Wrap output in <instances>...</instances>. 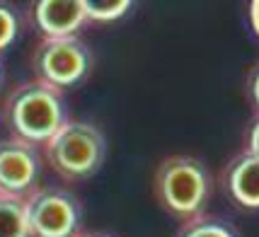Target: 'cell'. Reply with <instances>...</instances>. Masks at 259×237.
<instances>
[{"instance_id":"cell-11","label":"cell","mask_w":259,"mask_h":237,"mask_svg":"<svg viewBox=\"0 0 259 237\" xmlns=\"http://www.w3.org/2000/svg\"><path fill=\"white\" fill-rule=\"evenodd\" d=\"M131 8L128 0H85V15L95 22H112L124 17L126 10Z\"/></svg>"},{"instance_id":"cell-9","label":"cell","mask_w":259,"mask_h":237,"mask_svg":"<svg viewBox=\"0 0 259 237\" xmlns=\"http://www.w3.org/2000/svg\"><path fill=\"white\" fill-rule=\"evenodd\" d=\"M0 237H32L27 206L20 196L0 194Z\"/></svg>"},{"instance_id":"cell-16","label":"cell","mask_w":259,"mask_h":237,"mask_svg":"<svg viewBox=\"0 0 259 237\" xmlns=\"http://www.w3.org/2000/svg\"><path fill=\"white\" fill-rule=\"evenodd\" d=\"M75 237H112V235H107V232H78Z\"/></svg>"},{"instance_id":"cell-5","label":"cell","mask_w":259,"mask_h":237,"mask_svg":"<svg viewBox=\"0 0 259 237\" xmlns=\"http://www.w3.org/2000/svg\"><path fill=\"white\" fill-rule=\"evenodd\" d=\"M34 70L41 82L56 90H66L90 70V51L75 36L44 39L34 54Z\"/></svg>"},{"instance_id":"cell-4","label":"cell","mask_w":259,"mask_h":237,"mask_svg":"<svg viewBox=\"0 0 259 237\" xmlns=\"http://www.w3.org/2000/svg\"><path fill=\"white\" fill-rule=\"evenodd\" d=\"M32 237H75L80 227V203L73 194L56 186H36L27 199Z\"/></svg>"},{"instance_id":"cell-2","label":"cell","mask_w":259,"mask_h":237,"mask_svg":"<svg viewBox=\"0 0 259 237\" xmlns=\"http://www.w3.org/2000/svg\"><path fill=\"white\" fill-rule=\"evenodd\" d=\"M155 196L169 215L194 220L203 215L211 196V174L199 158L169 155L155 169Z\"/></svg>"},{"instance_id":"cell-10","label":"cell","mask_w":259,"mask_h":237,"mask_svg":"<svg viewBox=\"0 0 259 237\" xmlns=\"http://www.w3.org/2000/svg\"><path fill=\"white\" fill-rule=\"evenodd\" d=\"M177 237H237L230 223L213 218V215H199L194 220H187L180 227Z\"/></svg>"},{"instance_id":"cell-1","label":"cell","mask_w":259,"mask_h":237,"mask_svg":"<svg viewBox=\"0 0 259 237\" xmlns=\"http://www.w3.org/2000/svg\"><path fill=\"white\" fill-rule=\"evenodd\" d=\"M5 119L15 138H22L32 146H39V143L46 146L68 124L66 102L61 90L46 85L41 80L24 82L17 90H12Z\"/></svg>"},{"instance_id":"cell-6","label":"cell","mask_w":259,"mask_h":237,"mask_svg":"<svg viewBox=\"0 0 259 237\" xmlns=\"http://www.w3.org/2000/svg\"><path fill=\"white\" fill-rule=\"evenodd\" d=\"M39 155L22 138L0 140V194L27 199L36 189Z\"/></svg>"},{"instance_id":"cell-3","label":"cell","mask_w":259,"mask_h":237,"mask_svg":"<svg viewBox=\"0 0 259 237\" xmlns=\"http://www.w3.org/2000/svg\"><path fill=\"white\" fill-rule=\"evenodd\" d=\"M107 155V140L97 126L85 121H68L49 143L46 158L58 174L82 179L97 172Z\"/></svg>"},{"instance_id":"cell-8","label":"cell","mask_w":259,"mask_h":237,"mask_svg":"<svg viewBox=\"0 0 259 237\" xmlns=\"http://www.w3.org/2000/svg\"><path fill=\"white\" fill-rule=\"evenodd\" d=\"M226 194L242 208H259V158L249 153H240L223 169Z\"/></svg>"},{"instance_id":"cell-14","label":"cell","mask_w":259,"mask_h":237,"mask_svg":"<svg viewBox=\"0 0 259 237\" xmlns=\"http://www.w3.org/2000/svg\"><path fill=\"white\" fill-rule=\"evenodd\" d=\"M247 94H249V100H252V104H254V109H257V114H259V63L249 70V75H247Z\"/></svg>"},{"instance_id":"cell-15","label":"cell","mask_w":259,"mask_h":237,"mask_svg":"<svg viewBox=\"0 0 259 237\" xmlns=\"http://www.w3.org/2000/svg\"><path fill=\"white\" fill-rule=\"evenodd\" d=\"M249 24H252L254 34L259 36V0H252V3H249Z\"/></svg>"},{"instance_id":"cell-13","label":"cell","mask_w":259,"mask_h":237,"mask_svg":"<svg viewBox=\"0 0 259 237\" xmlns=\"http://www.w3.org/2000/svg\"><path fill=\"white\" fill-rule=\"evenodd\" d=\"M245 153L259 158V114L247 126V133H245Z\"/></svg>"},{"instance_id":"cell-12","label":"cell","mask_w":259,"mask_h":237,"mask_svg":"<svg viewBox=\"0 0 259 237\" xmlns=\"http://www.w3.org/2000/svg\"><path fill=\"white\" fill-rule=\"evenodd\" d=\"M15 34H17V20H15V12L0 3V51L8 49L15 41Z\"/></svg>"},{"instance_id":"cell-7","label":"cell","mask_w":259,"mask_h":237,"mask_svg":"<svg viewBox=\"0 0 259 237\" xmlns=\"http://www.w3.org/2000/svg\"><path fill=\"white\" fill-rule=\"evenodd\" d=\"M85 20V0H39L34 5V22L46 39H68Z\"/></svg>"}]
</instances>
